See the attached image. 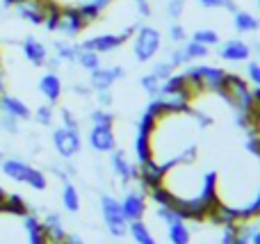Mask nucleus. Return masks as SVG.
Segmentation results:
<instances>
[{"label":"nucleus","instance_id":"obj_1","mask_svg":"<svg viewBox=\"0 0 260 244\" xmlns=\"http://www.w3.org/2000/svg\"><path fill=\"white\" fill-rule=\"evenodd\" d=\"M219 96L238 114H251V110H253L251 87L247 85V80H244L242 76L226 71V78H224V85H221V89H219Z\"/></svg>","mask_w":260,"mask_h":244},{"label":"nucleus","instance_id":"obj_2","mask_svg":"<svg viewBox=\"0 0 260 244\" xmlns=\"http://www.w3.org/2000/svg\"><path fill=\"white\" fill-rule=\"evenodd\" d=\"M44 25L48 32H59L67 39H73V37H78L85 30L87 23L82 21L80 12L76 7H59V5H55Z\"/></svg>","mask_w":260,"mask_h":244},{"label":"nucleus","instance_id":"obj_3","mask_svg":"<svg viewBox=\"0 0 260 244\" xmlns=\"http://www.w3.org/2000/svg\"><path fill=\"white\" fill-rule=\"evenodd\" d=\"M133 55L137 62L146 64L160 53L162 48V32L153 25H139L133 37Z\"/></svg>","mask_w":260,"mask_h":244},{"label":"nucleus","instance_id":"obj_4","mask_svg":"<svg viewBox=\"0 0 260 244\" xmlns=\"http://www.w3.org/2000/svg\"><path fill=\"white\" fill-rule=\"evenodd\" d=\"M101 213H103L105 226L108 233L112 237H126L128 235V219L121 210L119 199H114L112 194H103L101 196Z\"/></svg>","mask_w":260,"mask_h":244},{"label":"nucleus","instance_id":"obj_5","mask_svg":"<svg viewBox=\"0 0 260 244\" xmlns=\"http://www.w3.org/2000/svg\"><path fill=\"white\" fill-rule=\"evenodd\" d=\"M12 7L16 16L27 21L30 25H44L48 14L53 12L55 3L53 0H16Z\"/></svg>","mask_w":260,"mask_h":244},{"label":"nucleus","instance_id":"obj_6","mask_svg":"<svg viewBox=\"0 0 260 244\" xmlns=\"http://www.w3.org/2000/svg\"><path fill=\"white\" fill-rule=\"evenodd\" d=\"M135 30H137V27L130 25V27H126L123 32H119V34H112V32H108V34H96V37H91V39H85V41H82L80 48L94 50V53H99V55L114 53V50L121 48V46L126 44L130 37L135 34Z\"/></svg>","mask_w":260,"mask_h":244},{"label":"nucleus","instance_id":"obj_7","mask_svg":"<svg viewBox=\"0 0 260 244\" xmlns=\"http://www.w3.org/2000/svg\"><path fill=\"white\" fill-rule=\"evenodd\" d=\"M53 146H55V151H57V155L62 160L76 158L82 149L80 130H76V128H67V126L55 128L53 130Z\"/></svg>","mask_w":260,"mask_h":244},{"label":"nucleus","instance_id":"obj_8","mask_svg":"<svg viewBox=\"0 0 260 244\" xmlns=\"http://www.w3.org/2000/svg\"><path fill=\"white\" fill-rule=\"evenodd\" d=\"M187 73L199 78L203 91H212V94H219L221 85H224L226 71L219 66H208V64H201V66H187Z\"/></svg>","mask_w":260,"mask_h":244},{"label":"nucleus","instance_id":"obj_9","mask_svg":"<svg viewBox=\"0 0 260 244\" xmlns=\"http://www.w3.org/2000/svg\"><path fill=\"white\" fill-rule=\"evenodd\" d=\"M123 76H126V68L119 66V64H114V66H103V64H101L96 71H91L89 87H91V91H108V89H112L114 82L121 80Z\"/></svg>","mask_w":260,"mask_h":244},{"label":"nucleus","instance_id":"obj_10","mask_svg":"<svg viewBox=\"0 0 260 244\" xmlns=\"http://www.w3.org/2000/svg\"><path fill=\"white\" fill-rule=\"evenodd\" d=\"M89 146L96 153H112L117 149V135H114V126H91L89 130Z\"/></svg>","mask_w":260,"mask_h":244},{"label":"nucleus","instance_id":"obj_11","mask_svg":"<svg viewBox=\"0 0 260 244\" xmlns=\"http://www.w3.org/2000/svg\"><path fill=\"white\" fill-rule=\"evenodd\" d=\"M165 173H167V167L160 164L155 158L148 160V162H139V176H137V183L148 190V187H155V185H162L165 181Z\"/></svg>","mask_w":260,"mask_h":244},{"label":"nucleus","instance_id":"obj_12","mask_svg":"<svg viewBox=\"0 0 260 244\" xmlns=\"http://www.w3.org/2000/svg\"><path fill=\"white\" fill-rule=\"evenodd\" d=\"M0 114H9L18 121H30L32 119V110L27 108V103H23L18 96H12L7 91L0 94Z\"/></svg>","mask_w":260,"mask_h":244},{"label":"nucleus","instance_id":"obj_13","mask_svg":"<svg viewBox=\"0 0 260 244\" xmlns=\"http://www.w3.org/2000/svg\"><path fill=\"white\" fill-rule=\"evenodd\" d=\"M121 210L128 222L144 219V215H146V196H144V192H137V190L126 192V196L121 201Z\"/></svg>","mask_w":260,"mask_h":244},{"label":"nucleus","instance_id":"obj_14","mask_svg":"<svg viewBox=\"0 0 260 244\" xmlns=\"http://www.w3.org/2000/svg\"><path fill=\"white\" fill-rule=\"evenodd\" d=\"M39 91L41 96H44L46 100H48L50 105L59 103V98H62V91H64V85H62V78L57 76V73L53 71H46L44 76L39 78Z\"/></svg>","mask_w":260,"mask_h":244},{"label":"nucleus","instance_id":"obj_15","mask_svg":"<svg viewBox=\"0 0 260 244\" xmlns=\"http://www.w3.org/2000/svg\"><path fill=\"white\" fill-rule=\"evenodd\" d=\"M219 57L226 59V62H247L251 57V46L242 39H229L221 44L219 48Z\"/></svg>","mask_w":260,"mask_h":244},{"label":"nucleus","instance_id":"obj_16","mask_svg":"<svg viewBox=\"0 0 260 244\" xmlns=\"http://www.w3.org/2000/svg\"><path fill=\"white\" fill-rule=\"evenodd\" d=\"M21 50H23V57L32 64V66H44L46 59H48V48L46 44H41L37 37H25L21 41Z\"/></svg>","mask_w":260,"mask_h":244},{"label":"nucleus","instance_id":"obj_17","mask_svg":"<svg viewBox=\"0 0 260 244\" xmlns=\"http://www.w3.org/2000/svg\"><path fill=\"white\" fill-rule=\"evenodd\" d=\"M41 228H44V235H46V242L48 244H55V242H62L67 240L69 233L64 231V222L57 213H48L41 222Z\"/></svg>","mask_w":260,"mask_h":244},{"label":"nucleus","instance_id":"obj_18","mask_svg":"<svg viewBox=\"0 0 260 244\" xmlns=\"http://www.w3.org/2000/svg\"><path fill=\"white\" fill-rule=\"evenodd\" d=\"M0 169H3L5 176L14 183H25L27 176H30V171H32L30 164L23 162L21 158H5L3 162H0Z\"/></svg>","mask_w":260,"mask_h":244},{"label":"nucleus","instance_id":"obj_19","mask_svg":"<svg viewBox=\"0 0 260 244\" xmlns=\"http://www.w3.org/2000/svg\"><path fill=\"white\" fill-rule=\"evenodd\" d=\"M110 167H112V171L119 176V181L123 183V185H128L133 178H130V171H133V164H130V160L126 158V153H123L121 149H114L112 153H110Z\"/></svg>","mask_w":260,"mask_h":244},{"label":"nucleus","instance_id":"obj_20","mask_svg":"<svg viewBox=\"0 0 260 244\" xmlns=\"http://www.w3.org/2000/svg\"><path fill=\"white\" fill-rule=\"evenodd\" d=\"M233 25L240 34H253L260 30V18H256L251 12L238 9V12H233Z\"/></svg>","mask_w":260,"mask_h":244},{"label":"nucleus","instance_id":"obj_21","mask_svg":"<svg viewBox=\"0 0 260 244\" xmlns=\"http://www.w3.org/2000/svg\"><path fill=\"white\" fill-rule=\"evenodd\" d=\"M167 235H169L171 244H189L192 242V231H189L187 222L176 219V222L167 224Z\"/></svg>","mask_w":260,"mask_h":244},{"label":"nucleus","instance_id":"obj_22","mask_svg":"<svg viewBox=\"0 0 260 244\" xmlns=\"http://www.w3.org/2000/svg\"><path fill=\"white\" fill-rule=\"evenodd\" d=\"M128 233L135 240V244H157V240L153 237L151 228L144 224V219H135V222H128Z\"/></svg>","mask_w":260,"mask_h":244},{"label":"nucleus","instance_id":"obj_23","mask_svg":"<svg viewBox=\"0 0 260 244\" xmlns=\"http://www.w3.org/2000/svg\"><path fill=\"white\" fill-rule=\"evenodd\" d=\"M62 205H64V210L71 215L80 213V205H82L80 194H78V187L69 181L64 183V187H62Z\"/></svg>","mask_w":260,"mask_h":244},{"label":"nucleus","instance_id":"obj_24","mask_svg":"<svg viewBox=\"0 0 260 244\" xmlns=\"http://www.w3.org/2000/svg\"><path fill=\"white\" fill-rule=\"evenodd\" d=\"M135 155H137V162H148V160H153L151 135H144V132H137V135H135Z\"/></svg>","mask_w":260,"mask_h":244},{"label":"nucleus","instance_id":"obj_25","mask_svg":"<svg viewBox=\"0 0 260 244\" xmlns=\"http://www.w3.org/2000/svg\"><path fill=\"white\" fill-rule=\"evenodd\" d=\"M0 213H9V215H18V217H25L30 210H27V203L21 199L18 194H7L5 201L0 203Z\"/></svg>","mask_w":260,"mask_h":244},{"label":"nucleus","instance_id":"obj_26","mask_svg":"<svg viewBox=\"0 0 260 244\" xmlns=\"http://www.w3.org/2000/svg\"><path fill=\"white\" fill-rule=\"evenodd\" d=\"M76 64L85 71H96L101 66V55L94 53V50H87V48H80L78 46V53H76Z\"/></svg>","mask_w":260,"mask_h":244},{"label":"nucleus","instance_id":"obj_27","mask_svg":"<svg viewBox=\"0 0 260 244\" xmlns=\"http://www.w3.org/2000/svg\"><path fill=\"white\" fill-rule=\"evenodd\" d=\"M53 50L62 62L67 64H76V53H78V46L69 44V41H53Z\"/></svg>","mask_w":260,"mask_h":244},{"label":"nucleus","instance_id":"obj_28","mask_svg":"<svg viewBox=\"0 0 260 244\" xmlns=\"http://www.w3.org/2000/svg\"><path fill=\"white\" fill-rule=\"evenodd\" d=\"M192 39L210 48V46H217V44H219V32L212 30V27H199V30L192 34Z\"/></svg>","mask_w":260,"mask_h":244},{"label":"nucleus","instance_id":"obj_29","mask_svg":"<svg viewBox=\"0 0 260 244\" xmlns=\"http://www.w3.org/2000/svg\"><path fill=\"white\" fill-rule=\"evenodd\" d=\"M185 55H187V59L189 62H194V59H203V57H208L210 55V48L208 46H203V44H199V41H185Z\"/></svg>","mask_w":260,"mask_h":244},{"label":"nucleus","instance_id":"obj_30","mask_svg":"<svg viewBox=\"0 0 260 244\" xmlns=\"http://www.w3.org/2000/svg\"><path fill=\"white\" fill-rule=\"evenodd\" d=\"M25 185L32 187V190H37V192H44L46 187H48V178H46V173L41 171V169L32 167V171H30V176H27Z\"/></svg>","mask_w":260,"mask_h":244},{"label":"nucleus","instance_id":"obj_31","mask_svg":"<svg viewBox=\"0 0 260 244\" xmlns=\"http://www.w3.org/2000/svg\"><path fill=\"white\" fill-rule=\"evenodd\" d=\"M148 194H151V199H153V203H157V205H169L171 203V199H174V194H171L169 190H167L165 185H155V187H148Z\"/></svg>","mask_w":260,"mask_h":244},{"label":"nucleus","instance_id":"obj_32","mask_svg":"<svg viewBox=\"0 0 260 244\" xmlns=\"http://www.w3.org/2000/svg\"><path fill=\"white\" fill-rule=\"evenodd\" d=\"M91 126H114V114L108 112L105 108H99L89 114Z\"/></svg>","mask_w":260,"mask_h":244},{"label":"nucleus","instance_id":"obj_33","mask_svg":"<svg viewBox=\"0 0 260 244\" xmlns=\"http://www.w3.org/2000/svg\"><path fill=\"white\" fill-rule=\"evenodd\" d=\"M139 85H142V89L153 98V96L160 94V85H162V80H157V78L153 76V73H146V76L139 78Z\"/></svg>","mask_w":260,"mask_h":244},{"label":"nucleus","instance_id":"obj_34","mask_svg":"<svg viewBox=\"0 0 260 244\" xmlns=\"http://www.w3.org/2000/svg\"><path fill=\"white\" fill-rule=\"evenodd\" d=\"M35 119L39 126H53V119H55V112H53V105H41V108H37L35 112Z\"/></svg>","mask_w":260,"mask_h":244},{"label":"nucleus","instance_id":"obj_35","mask_svg":"<svg viewBox=\"0 0 260 244\" xmlns=\"http://www.w3.org/2000/svg\"><path fill=\"white\" fill-rule=\"evenodd\" d=\"M167 62H169L174 68H178V66H185V64H189V59H187V55H185V48L180 46V48H171L169 50V57H167Z\"/></svg>","mask_w":260,"mask_h":244},{"label":"nucleus","instance_id":"obj_36","mask_svg":"<svg viewBox=\"0 0 260 244\" xmlns=\"http://www.w3.org/2000/svg\"><path fill=\"white\" fill-rule=\"evenodd\" d=\"M201 7H206V9H219V7H224V9H229V12H238V7H235V3L233 0H197Z\"/></svg>","mask_w":260,"mask_h":244},{"label":"nucleus","instance_id":"obj_37","mask_svg":"<svg viewBox=\"0 0 260 244\" xmlns=\"http://www.w3.org/2000/svg\"><path fill=\"white\" fill-rule=\"evenodd\" d=\"M18 119L9 117V114H0V130L7 135H18Z\"/></svg>","mask_w":260,"mask_h":244},{"label":"nucleus","instance_id":"obj_38","mask_svg":"<svg viewBox=\"0 0 260 244\" xmlns=\"http://www.w3.org/2000/svg\"><path fill=\"white\" fill-rule=\"evenodd\" d=\"M174 71H176V68L171 66L169 62H157V64H153L151 71H148V73H153V76H155L157 80H167V78H169Z\"/></svg>","mask_w":260,"mask_h":244},{"label":"nucleus","instance_id":"obj_39","mask_svg":"<svg viewBox=\"0 0 260 244\" xmlns=\"http://www.w3.org/2000/svg\"><path fill=\"white\" fill-rule=\"evenodd\" d=\"M183 12H185V0H169L167 3V16L171 21H178L183 16Z\"/></svg>","mask_w":260,"mask_h":244},{"label":"nucleus","instance_id":"obj_40","mask_svg":"<svg viewBox=\"0 0 260 244\" xmlns=\"http://www.w3.org/2000/svg\"><path fill=\"white\" fill-rule=\"evenodd\" d=\"M169 39L174 41V44H185L187 32H185V27L180 25V23H171L169 25Z\"/></svg>","mask_w":260,"mask_h":244},{"label":"nucleus","instance_id":"obj_41","mask_svg":"<svg viewBox=\"0 0 260 244\" xmlns=\"http://www.w3.org/2000/svg\"><path fill=\"white\" fill-rule=\"evenodd\" d=\"M247 78L253 87H260V62H249L247 64Z\"/></svg>","mask_w":260,"mask_h":244},{"label":"nucleus","instance_id":"obj_42","mask_svg":"<svg viewBox=\"0 0 260 244\" xmlns=\"http://www.w3.org/2000/svg\"><path fill=\"white\" fill-rule=\"evenodd\" d=\"M62 126H67V128H76V130H80V121H78V119L73 117L71 110H67V108H62Z\"/></svg>","mask_w":260,"mask_h":244},{"label":"nucleus","instance_id":"obj_43","mask_svg":"<svg viewBox=\"0 0 260 244\" xmlns=\"http://www.w3.org/2000/svg\"><path fill=\"white\" fill-rule=\"evenodd\" d=\"M62 59H59L57 57V55H55V57H50V55H48V59H46V64H44V66L46 68H48V71H53V73H57L59 71V68H62Z\"/></svg>","mask_w":260,"mask_h":244},{"label":"nucleus","instance_id":"obj_44","mask_svg":"<svg viewBox=\"0 0 260 244\" xmlns=\"http://www.w3.org/2000/svg\"><path fill=\"white\" fill-rule=\"evenodd\" d=\"M96 100H99L101 108H108V105H112V94L108 91H96Z\"/></svg>","mask_w":260,"mask_h":244},{"label":"nucleus","instance_id":"obj_45","mask_svg":"<svg viewBox=\"0 0 260 244\" xmlns=\"http://www.w3.org/2000/svg\"><path fill=\"white\" fill-rule=\"evenodd\" d=\"M137 14L142 18H148L153 14V9H151V3L148 0H144V3H137Z\"/></svg>","mask_w":260,"mask_h":244},{"label":"nucleus","instance_id":"obj_46","mask_svg":"<svg viewBox=\"0 0 260 244\" xmlns=\"http://www.w3.org/2000/svg\"><path fill=\"white\" fill-rule=\"evenodd\" d=\"M251 128H253V132H256V137H260V110L251 114Z\"/></svg>","mask_w":260,"mask_h":244},{"label":"nucleus","instance_id":"obj_47","mask_svg":"<svg viewBox=\"0 0 260 244\" xmlns=\"http://www.w3.org/2000/svg\"><path fill=\"white\" fill-rule=\"evenodd\" d=\"M231 244H251V240H249V237L247 235H242V233H235V237H233V242H231Z\"/></svg>","mask_w":260,"mask_h":244},{"label":"nucleus","instance_id":"obj_48","mask_svg":"<svg viewBox=\"0 0 260 244\" xmlns=\"http://www.w3.org/2000/svg\"><path fill=\"white\" fill-rule=\"evenodd\" d=\"M251 244H260V228L253 224V233H251Z\"/></svg>","mask_w":260,"mask_h":244},{"label":"nucleus","instance_id":"obj_49","mask_svg":"<svg viewBox=\"0 0 260 244\" xmlns=\"http://www.w3.org/2000/svg\"><path fill=\"white\" fill-rule=\"evenodd\" d=\"M67 244H85L80 235H67Z\"/></svg>","mask_w":260,"mask_h":244},{"label":"nucleus","instance_id":"obj_50","mask_svg":"<svg viewBox=\"0 0 260 244\" xmlns=\"http://www.w3.org/2000/svg\"><path fill=\"white\" fill-rule=\"evenodd\" d=\"M3 160H5V155H3V151H0V162H3Z\"/></svg>","mask_w":260,"mask_h":244},{"label":"nucleus","instance_id":"obj_51","mask_svg":"<svg viewBox=\"0 0 260 244\" xmlns=\"http://www.w3.org/2000/svg\"><path fill=\"white\" fill-rule=\"evenodd\" d=\"M258 57H260V44H258Z\"/></svg>","mask_w":260,"mask_h":244},{"label":"nucleus","instance_id":"obj_52","mask_svg":"<svg viewBox=\"0 0 260 244\" xmlns=\"http://www.w3.org/2000/svg\"><path fill=\"white\" fill-rule=\"evenodd\" d=\"M135 3H144V0H135Z\"/></svg>","mask_w":260,"mask_h":244}]
</instances>
